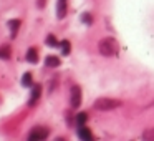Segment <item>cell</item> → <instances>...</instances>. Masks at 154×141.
<instances>
[{
    "mask_svg": "<svg viewBox=\"0 0 154 141\" xmlns=\"http://www.w3.org/2000/svg\"><path fill=\"white\" fill-rule=\"evenodd\" d=\"M100 52L104 57H116L118 52H119V45H118V42L111 37L103 38V40L100 42Z\"/></svg>",
    "mask_w": 154,
    "mask_h": 141,
    "instance_id": "1",
    "label": "cell"
},
{
    "mask_svg": "<svg viewBox=\"0 0 154 141\" xmlns=\"http://www.w3.org/2000/svg\"><path fill=\"white\" fill-rule=\"evenodd\" d=\"M93 106L100 111H109V110H114V108L121 106V101L114 100V98H98Z\"/></svg>",
    "mask_w": 154,
    "mask_h": 141,
    "instance_id": "2",
    "label": "cell"
},
{
    "mask_svg": "<svg viewBox=\"0 0 154 141\" xmlns=\"http://www.w3.org/2000/svg\"><path fill=\"white\" fill-rule=\"evenodd\" d=\"M48 136V128L47 126H33L30 130V133H28V138L30 139H45V138Z\"/></svg>",
    "mask_w": 154,
    "mask_h": 141,
    "instance_id": "3",
    "label": "cell"
},
{
    "mask_svg": "<svg viewBox=\"0 0 154 141\" xmlns=\"http://www.w3.org/2000/svg\"><path fill=\"white\" fill-rule=\"evenodd\" d=\"M70 103H71V108H80L81 105V88L78 85L71 86V95H70Z\"/></svg>",
    "mask_w": 154,
    "mask_h": 141,
    "instance_id": "4",
    "label": "cell"
},
{
    "mask_svg": "<svg viewBox=\"0 0 154 141\" xmlns=\"http://www.w3.org/2000/svg\"><path fill=\"white\" fill-rule=\"evenodd\" d=\"M78 136L81 138V139H93V134H91V130L90 128H86L83 124V126L78 128Z\"/></svg>",
    "mask_w": 154,
    "mask_h": 141,
    "instance_id": "5",
    "label": "cell"
},
{
    "mask_svg": "<svg viewBox=\"0 0 154 141\" xmlns=\"http://www.w3.org/2000/svg\"><path fill=\"white\" fill-rule=\"evenodd\" d=\"M40 93H42V85H33V90H32V98H30V101H28V106L35 105V101L38 100Z\"/></svg>",
    "mask_w": 154,
    "mask_h": 141,
    "instance_id": "6",
    "label": "cell"
},
{
    "mask_svg": "<svg viewBox=\"0 0 154 141\" xmlns=\"http://www.w3.org/2000/svg\"><path fill=\"white\" fill-rule=\"evenodd\" d=\"M57 12H58V18H63L66 15V0H58Z\"/></svg>",
    "mask_w": 154,
    "mask_h": 141,
    "instance_id": "7",
    "label": "cell"
},
{
    "mask_svg": "<svg viewBox=\"0 0 154 141\" xmlns=\"http://www.w3.org/2000/svg\"><path fill=\"white\" fill-rule=\"evenodd\" d=\"M8 27H10V35H12V38H15V37H17L18 28H20V20H10V22H8Z\"/></svg>",
    "mask_w": 154,
    "mask_h": 141,
    "instance_id": "8",
    "label": "cell"
},
{
    "mask_svg": "<svg viewBox=\"0 0 154 141\" xmlns=\"http://www.w3.org/2000/svg\"><path fill=\"white\" fill-rule=\"evenodd\" d=\"M60 63L61 61L58 60V57H47L45 58V65H47V67H50V68H57V67H60Z\"/></svg>",
    "mask_w": 154,
    "mask_h": 141,
    "instance_id": "9",
    "label": "cell"
},
{
    "mask_svg": "<svg viewBox=\"0 0 154 141\" xmlns=\"http://www.w3.org/2000/svg\"><path fill=\"white\" fill-rule=\"evenodd\" d=\"M27 61H30V63H37V61H38L37 48H30V50L27 52Z\"/></svg>",
    "mask_w": 154,
    "mask_h": 141,
    "instance_id": "10",
    "label": "cell"
},
{
    "mask_svg": "<svg viewBox=\"0 0 154 141\" xmlns=\"http://www.w3.org/2000/svg\"><path fill=\"white\" fill-rule=\"evenodd\" d=\"M10 55H12V50H10V47H8V45H4V47L0 48V58L8 60V58H10Z\"/></svg>",
    "mask_w": 154,
    "mask_h": 141,
    "instance_id": "11",
    "label": "cell"
},
{
    "mask_svg": "<svg viewBox=\"0 0 154 141\" xmlns=\"http://www.w3.org/2000/svg\"><path fill=\"white\" fill-rule=\"evenodd\" d=\"M33 78H32V73H23V77H22V85L23 86H27V88H30L32 85H33Z\"/></svg>",
    "mask_w": 154,
    "mask_h": 141,
    "instance_id": "12",
    "label": "cell"
},
{
    "mask_svg": "<svg viewBox=\"0 0 154 141\" xmlns=\"http://www.w3.org/2000/svg\"><path fill=\"white\" fill-rule=\"evenodd\" d=\"M143 139H146V141H154V128L144 131V133H143Z\"/></svg>",
    "mask_w": 154,
    "mask_h": 141,
    "instance_id": "13",
    "label": "cell"
},
{
    "mask_svg": "<svg viewBox=\"0 0 154 141\" xmlns=\"http://www.w3.org/2000/svg\"><path fill=\"white\" fill-rule=\"evenodd\" d=\"M60 47H61V53H63V55L70 53V42H68V40H61L60 42Z\"/></svg>",
    "mask_w": 154,
    "mask_h": 141,
    "instance_id": "14",
    "label": "cell"
},
{
    "mask_svg": "<svg viewBox=\"0 0 154 141\" xmlns=\"http://www.w3.org/2000/svg\"><path fill=\"white\" fill-rule=\"evenodd\" d=\"M86 120H88V114H86V113H78V116H76L78 126H83V124H86Z\"/></svg>",
    "mask_w": 154,
    "mask_h": 141,
    "instance_id": "15",
    "label": "cell"
},
{
    "mask_svg": "<svg viewBox=\"0 0 154 141\" xmlns=\"http://www.w3.org/2000/svg\"><path fill=\"white\" fill-rule=\"evenodd\" d=\"M47 45H48V47H58L60 43H58V40H57V38H55L51 33H50V35L47 37Z\"/></svg>",
    "mask_w": 154,
    "mask_h": 141,
    "instance_id": "16",
    "label": "cell"
},
{
    "mask_svg": "<svg viewBox=\"0 0 154 141\" xmlns=\"http://www.w3.org/2000/svg\"><path fill=\"white\" fill-rule=\"evenodd\" d=\"M81 20L86 22V24L90 25V24H91V17H90V14H83V15H81Z\"/></svg>",
    "mask_w": 154,
    "mask_h": 141,
    "instance_id": "17",
    "label": "cell"
}]
</instances>
